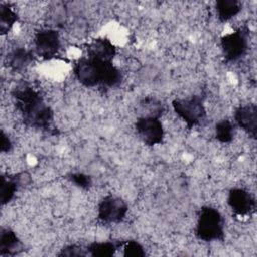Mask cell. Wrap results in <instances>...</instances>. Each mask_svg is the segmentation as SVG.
Returning <instances> with one entry per match:
<instances>
[{
  "label": "cell",
  "mask_w": 257,
  "mask_h": 257,
  "mask_svg": "<svg viewBox=\"0 0 257 257\" xmlns=\"http://www.w3.org/2000/svg\"><path fill=\"white\" fill-rule=\"evenodd\" d=\"M24 123L33 128L48 130L53 121V110L42 96L26 82L17 84L11 91Z\"/></svg>",
  "instance_id": "cell-1"
},
{
  "label": "cell",
  "mask_w": 257,
  "mask_h": 257,
  "mask_svg": "<svg viewBox=\"0 0 257 257\" xmlns=\"http://www.w3.org/2000/svg\"><path fill=\"white\" fill-rule=\"evenodd\" d=\"M73 72L79 83L85 87H113L122 80L120 70L112 62L102 61L88 55L75 62Z\"/></svg>",
  "instance_id": "cell-2"
},
{
  "label": "cell",
  "mask_w": 257,
  "mask_h": 257,
  "mask_svg": "<svg viewBox=\"0 0 257 257\" xmlns=\"http://www.w3.org/2000/svg\"><path fill=\"white\" fill-rule=\"evenodd\" d=\"M195 234L198 239L205 242L223 241L224 234V219L221 213L213 207L204 206L201 208Z\"/></svg>",
  "instance_id": "cell-3"
},
{
  "label": "cell",
  "mask_w": 257,
  "mask_h": 257,
  "mask_svg": "<svg viewBox=\"0 0 257 257\" xmlns=\"http://www.w3.org/2000/svg\"><path fill=\"white\" fill-rule=\"evenodd\" d=\"M172 106L176 114L185 121L189 128L198 125L206 116L204 100L200 95L174 99Z\"/></svg>",
  "instance_id": "cell-4"
},
{
  "label": "cell",
  "mask_w": 257,
  "mask_h": 257,
  "mask_svg": "<svg viewBox=\"0 0 257 257\" xmlns=\"http://www.w3.org/2000/svg\"><path fill=\"white\" fill-rule=\"evenodd\" d=\"M221 49L226 60L237 61L248 50V30L239 28L221 38Z\"/></svg>",
  "instance_id": "cell-5"
},
{
  "label": "cell",
  "mask_w": 257,
  "mask_h": 257,
  "mask_svg": "<svg viewBox=\"0 0 257 257\" xmlns=\"http://www.w3.org/2000/svg\"><path fill=\"white\" fill-rule=\"evenodd\" d=\"M128 207L126 203L119 197L107 195L101 199L97 208V218L106 224L121 222Z\"/></svg>",
  "instance_id": "cell-6"
},
{
  "label": "cell",
  "mask_w": 257,
  "mask_h": 257,
  "mask_svg": "<svg viewBox=\"0 0 257 257\" xmlns=\"http://www.w3.org/2000/svg\"><path fill=\"white\" fill-rule=\"evenodd\" d=\"M135 128L139 138L147 146L159 145L164 140V127L158 117L140 116L135 122Z\"/></svg>",
  "instance_id": "cell-7"
},
{
  "label": "cell",
  "mask_w": 257,
  "mask_h": 257,
  "mask_svg": "<svg viewBox=\"0 0 257 257\" xmlns=\"http://www.w3.org/2000/svg\"><path fill=\"white\" fill-rule=\"evenodd\" d=\"M36 54L44 60L53 58L60 48V37L56 30L45 28L38 30L34 36Z\"/></svg>",
  "instance_id": "cell-8"
},
{
  "label": "cell",
  "mask_w": 257,
  "mask_h": 257,
  "mask_svg": "<svg viewBox=\"0 0 257 257\" xmlns=\"http://www.w3.org/2000/svg\"><path fill=\"white\" fill-rule=\"evenodd\" d=\"M227 203L232 211L238 216H248L255 212L256 201L245 189L233 188L228 193Z\"/></svg>",
  "instance_id": "cell-9"
},
{
  "label": "cell",
  "mask_w": 257,
  "mask_h": 257,
  "mask_svg": "<svg viewBox=\"0 0 257 257\" xmlns=\"http://www.w3.org/2000/svg\"><path fill=\"white\" fill-rule=\"evenodd\" d=\"M234 118L237 124L253 139L257 135V106L254 103L240 105L236 108Z\"/></svg>",
  "instance_id": "cell-10"
},
{
  "label": "cell",
  "mask_w": 257,
  "mask_h": 257,
  "mask_svg": "<svg viewBox=\"0 0 257 257\" xmlns=\"http://www.w3.org/2000/svg\"><path fill=\"white\" fill-rule=\"evenodd\" d=\"M86 50L88 56L108 62H112L116 54L114 44L105 37H97L92 39L87 44Z\"/></svg>",
  "instance_id": "cell-11"
},
{
  "label": "cell",
  "mask_w": 257,
  "mask_h": 257,
  "mask_svg": "<svg viewBox=\"0 0 257 257\" xmlns=\"http://www.w3.org/2000/svg\"><path fill=\"white\" fill-rule=\"evenodd\" d=\"M22 244L16 233L5 227L0 229V255H16L22 249Z\"/></svg>",
  "instance_id": "cell-12"
},
{
  "label": "cell",
  "mask_w": 257,
  "mask_h": 257,
  "mask_svg": "<svg viewBox=\"0 0 257 257\" xmlns=\"http://www.w3.org/2000/svg\"><path fill=\"white\" fill-rule=\"evenodd\" d=\"M6 61L13 71H22L33 61V53L24 47H16L7 54Z\"/></svg>",
  "instance_id": "cell-13"
},
{
  "label": "cell",
  "mask_w": 257,
  "mask_h": 257,
  "mask_svg": "<svg viewBox=\"0 0 257 257\" xmlns=\"http://www.w3.org/2000/svg\"><path fill=\"white\" fill-rule=\"evenodd\" d=\"M123 242L105 241V242H92L87 247V254L93 257H109L122 246Z\"/></svg>",
  "instance_id": "cell-14"
},
{
  "label": "cell",
  "mask_w": 257,
  "mask_h": 257,
  "mask_svg": "<svg viewBox=\"0 0 257 257\" xmlns=\"http://www.w3.org/2000/svg\"><path fill=\"white\" fill-rule=\"evenodd\" d=\"M215 7L217 16L221 22L229 21L242 9L241 3L237 0H218Z\"/></svg>",
  "instance_id": "cell-15"
},
{
  "label": "cell",
  "mask_w": 257,
  "mask_h": 257,
  "mask_svg": "<svg viewBox=\"0 0 257 257\" xmlns=\"http://www.w3.org/2000/svg\"><path fill=\"white\" fill-rule=\"evenodd\" d=\"M20 184L18 182L17 176H4L1 177V187H0V200L1 204H8L15 196Z\"/></svg>",
  "instance_id": "cell-16"
},
{
  "label": "cell",
  "mask_w": 257,
  "mask_h": 257,
  "mask_svg": "<svg viewBox=\"0 0 257 257\" xmlns=\"http://www.w3.org/2000/svg\"><path fill=\"white\" fill-rule=\"evenodd\" d=\"M17 21L16 12L8 4L0 3V34H7Z\"/></svg>",
  "instance_id": "cell-17"
},
{
  "label": "cell",
  "mask_w": 257,
  "mask_h": 257,
  "mask_svg": "<svg viewBox=\"0 0 257 257\" xmlns=\"http://www.w3.org/2000/svg\"><path fill=\"white\" fill-rule=\"evenodd\" d=\"M215 137L221 143H230L234 137V125L228 119H221L215 125Z\"/></svg>",
  "instance_id": "cell-18"
},
{
  "label": "cell",
  "mask_w": 257,
  "mask_h": 257,
  "mask_svg": "<svg viewBox=\"0 0 257 257\" xmlns=\"http://www.w3.org/2000/svg\"><path fill=\"white\" fill-rule=\"evenodd\" d=\"M142 112H144L141 116H153V117H160L163 113V105L162 103L153 97H147L143 99L140 103Z\"/></svg>",
  "instance_id": "cell-19"
},
{
  "label": "cell",
  "mask_w": 257,
  "mask_h": 257,
  "mask_svg": "<svg viewBox=\"0 0 257 257\" xmlns=\"http://www.w3.org/2000/svg\"><path fill=\"white\" fill-rule=\"evenodd\" d=\"M123 256L125 257H144L146 256V251L144 246L135 240H130L123 242Z\"/></svg>",
  "instance_id": "cell-20"
},
{
  "label": "cell",
  "mask_w": 257,
  "mask_h": 257,
  "mask_svg": "<svg viewBox=\"0 0 257 257\" xmlns=\"http://www.w3.org/2000/svg\"><path fill=\"white\" fill-rule=\"evenodd\" d=\"M68 179L75 186H77L80 189H84V190L89 189L92 185L91 177L84 173H81V172H76V173H72V174L68 175Z\"/></svg>",
  "instance_id": "cell-21"
},
{
  "label": "cell",
  "mask_w": 257,
  "mask_h": 257,
  "mask_svg": "<svg viewBox=\"0 0 257 257\" xmlns=\"http://www.w3.org/2000/svg\"><path fill=\"white\" fill-rule=\"evenodd\" d=\"M59 255L72 257V256H86L88 254H87L86 248L83 249L82 247H79L76 245H69L61 249V252L59 253Z\"/></svg>",
  "instance_id": "cell-22"
},
{
  "label": "cell",
  "mask_w": 257,
  "mask_h": 257,
  "mask_svg": "<svg viewBox=\"0 0 257 257\" xmlns=\"http://www.w3.org/2000/svg\"><path fill=\"white\" fill-rule=\"evenodd\" d=\"M2 135V143H1V152L2 153H7L12 149V142L10 138L4 133V131L1 132Z\"/></svg>",
  "instance_id": "cell-23"
}]
</instances>
